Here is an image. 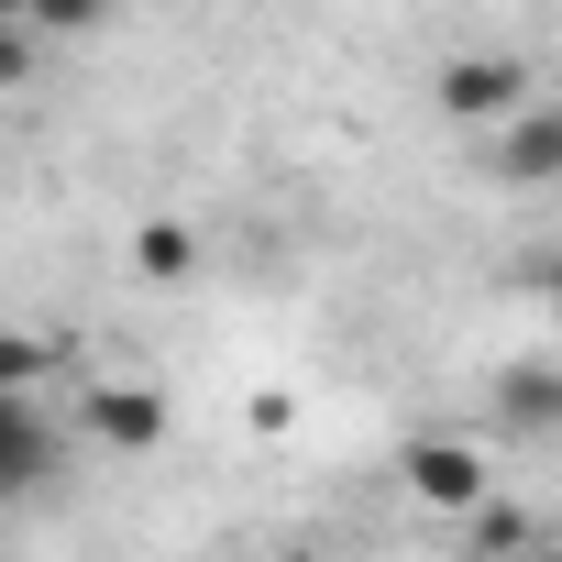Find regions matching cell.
<instances>
[{
	"instance_id": "6da1fadb",
	"label": "cell",
	"mask_w": 562,
	"mask_h": 562,
	"mask_svg": "<svg viewBox=\"0 0 562 562\" xmlns=\"http://www.w3.org/2000/svg\"><path fill=\"white\" fill-rule=\"evenodd\" d=\"M529 100H540V78H529V56H507V45L441 56V78H430V111H441L452 133H496V122L529 111Z\"/></svg>"
},
{
	"instance_id": "7a4b0ae2",
	"label": "cell",
	"mask_w": 562,
	"mask_h": 562,
	"mask_svg": "<svg viewBox=\"0 0 562 562\" xmlns=\"http://www.w3.org/2000/svg\"><path fill=\"white\" fill-rule=\"evenodd\" d=\"M166 430H177V408H166V386H89V441L100 452H122V463H144V452H166Z\"/></svg>"
},
{
	"instance_id": "3957f363",
	"label": "cell",
	"mask_w": 562,
	"mask_h": 562,
	"mask_svg": "<svg viewBox=\"0 0 562 562\" xmlns=\"http://www.w3.org/2000/svg\"><path fill=\"white\" fill-rule=\"evenodd\" d=\"M485 166H496L507 188H562V100L507 111V122L485 133Z\"/></svg>"
},
{
	"instance_id": "277c9868",
	"label": "cell",
	"mask_w": 562,
	"mask_h": 562,
	"mask_svg": "<svg viewBox=\"0 0 562 562\" xmlns=\"http://www.w3.org/2000/svg\"><path fill=\"white\" fill-rule=\"evenodd\" d=\"M408 496H419V507H463V518H474V507L496 496V463H485L474 441H419V452H408Z\"/></svg>"
},
{
	"instance_id": "5b68a950",
	"label": "cell",
	"mask_w": 562,
	"mask_h": 562,
	"mask_svg": "<svg viewBox=\"0 0 562 562\" xmlns=\"http://www.w3.org/2000/svg\"><path fill=\"white\" fill-rule=\"evenodd\" d=\"M45 463H56V430H45L34 386H0V496H34Z\"/></svg>"
},
{
	"instance_id": "8992f818",
	"label": "cell",
	"mask_w": 562,
	"mask_h": 562,
	"mask_svg": "<svg viewBox=\"0 0 562 562\" xmlns=\"http://www.w3.org/2000/svg\"><path fill=\"white\" fill-rule=\"evenodd\" d=\"M496 419H507L518 441H551V430H562V364H518V375L496 386Z\"/></svg>"
},
{
	"instance_id": "52a82bcc",
	"label": "cell",
	"mask_w": 562,
	"mask_h": 562,
	"mask_svg": "<svg viewBox=\"0 0 562 562\" xmlns=\"http://www.w3.org/2000/svg\"><path fill=\"white\" fill-rule=\"evenodd\" d=\"M133 276L188 288V276H199V232H188V221H144V232H133Z\"/></svg>"
},
{
	"instance_id": "ba28073f",
	"label": "cell",
	"mask_w": 562,
	"mask_h": 562,
	"mask_svg": "<svg viewBox=\"0 0 562 562\" xmlns=\"http://www.w3.org/2000/svg\"><path fill=\"white\" fill-rule=\"evenodd\" d=\"M111 23V0H34V34L45 45H78V34H100Z\"/></svg>"
},
{
	"instance_id": "9c48e42d",
	"label": "cell",
	"mask_w": 562,
	"mask_h": 562,
	"mask_svg": "<svg viewBox=\"0 0 562 562\" xmlns=\"http://www.w3.org/2000/svg\"><path fill=\"white\" fill-rule=\"evenodd\" d=\"M474 540H485V551H518V540H540V529H529L518 507H485V518H474Z\"/></svg>"
}]
</instances>
